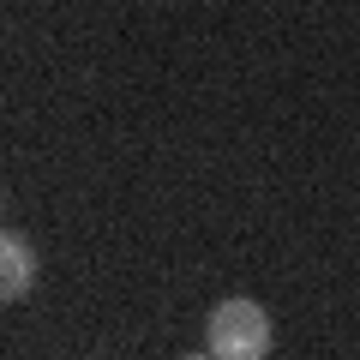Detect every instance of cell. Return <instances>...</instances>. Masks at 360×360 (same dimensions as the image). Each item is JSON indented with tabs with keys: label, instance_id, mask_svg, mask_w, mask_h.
<instances>
[{
	"label": "cell",
	"instance_id": "6da1fadb",
	"mask_svg": "<svg viewBox=\"0 0 360 360\" xmlns=\"http://www.w3.org/2000/svg\"><path fill=\"white\" fill-rule=\"evenodd\" d=\"M270 354V312L258 300H222L210 312V360H264Z\"/></svg>",
	"mask_w": 360,
	"mask_h": 360
},
{
	"label": "cell",
	"instance_id": "7a4b0ae2",
	"mask_svg": "<svg viewBox=\"0 0 360 360\" xmlns=\"http://www.w3.org/2000/svg\"><path fill=\"white\" fill-rule=\"evenodd\" d=\"M30 283H37V252H30V240L25 234H0V307L25 300Z\"/></svg>",
	"mask_w": 360,
	"mask_h": 360
},
{
	"label": "cell",
	"instance_id": "3957f363",
	"mask_svg": "<svg viewBox=\"0 0 360 360\" xmlns=\"http://www.w3.org/2000/svg\"><path fill=\"white\" fill-rule=\"evenodd\" d=\"M186 360H210V354H186Z\"/></svg>",
	"mask_w": 360,
	"mask_h": 360
}]
</instances>
